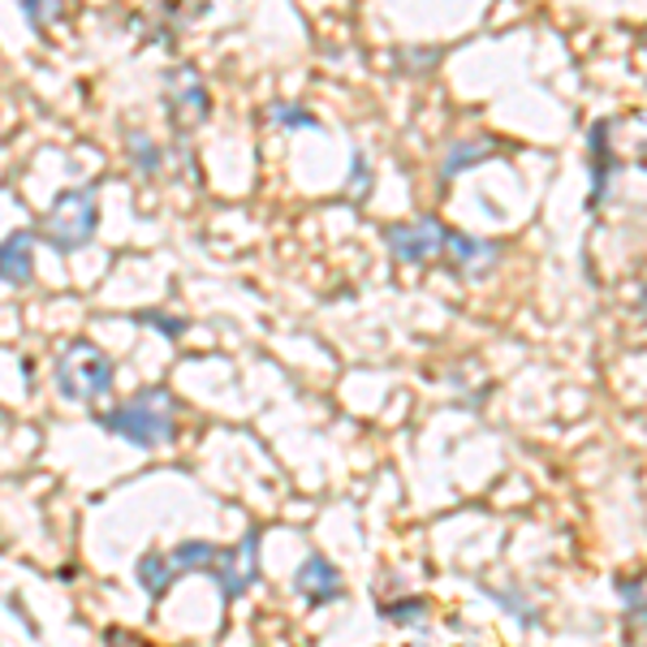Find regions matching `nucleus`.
I'll list each match as a JSON object with an SVG mask.
<instances>
[{
	"mask_svg": "<svg viewBox=\"0 0 647 647\" xmlns=\"http://www.w3.org/2000/svg\"><path fill=\"white\" fill-rule=\"evenodd\" d=\"M109 437H117L134 449H161L177 437V402L168 389H143L130 402L113 405L95 419Z\"/></svg>",
	"mask_w": 647,
	"mask_h": 647,
	"instance_id": "nucleus-1",
	"label": "nucleus"
},
{
	"mask_svg": "<svg viewBox=\"0 0 647 647\" xmlns=\"http://www.w3.org/2000/svg\"><path fill=\"white\" fill-rule=\"evenodd\" d=\"M113 376H117L113 359L95 341H86V337L65 341L61 355H57V363H52V384H57L61 402H74V405L104 398L113 389Z\"/></svg>",
	"mask_w": 647,
	"mask_h": 647,
	"instance_id": "nucleus-2",
	"label": "nucleus"
},
{
	"mask_svg": "<svg viewBox=\"0 0 647 647\" xmlns=\"http://www.w3.org/2000/svg\"><path fill=\"white\" fill-rule=\"evenodd\" d=\"M100 229V207H95V186H74V191H61L57 203L48 207L40 225V238L57 255H70L95 238Z\"/></svg>",
	"mask_w": 647,
	"mask_h": 647,
	"instance_id": "nucleus-3",
	"label": "nucleus"
},
{
	"mask_svg": "<svg viewBox=\"0 0 647 647\" xmlns=\"http://www.w3.org/2000/svg\"><path fill=\"white\" fill-rule=\"evenodd\" d=\"M212 578H216V587H220V596L229 605L243 600L246 592L255 587V578H259V526H246V535L238 544L220 548V557L212 566Z\"/></svg>",
	"mask_w": 647,
	"mask_h": 647,
	"instance_id": "nucleus-4",
	"label": "nucleus"
},
{
	"mask_svg": "<svg viewBox=\"0 0 647 647\" xmlns=\"http://www.w3.org/2000/svg\"><path fill=\"white\" fill-rule=\"evenodd\" d=\"M445 234L449 229H441V220L419 216L414 225H389L384 229V243H389V250L402 264H428L437 250H445Z\"/></svg>",
	"mask_w": 647,
	"mask_h": 647,
	"instance_id": "nucleus-5",
	"label": "nucleus"
},
{
	"mask_svg": "<svg viewBox=\"0 0 647 647\" xmlns=\"http://www.w3.org/2000/svg\"><path fill=\"white\" fill-rule=\"evenodd\" d=\"M168 122L173 125H195L207 117L212 100H207V86L195 74V65H182L177 74H168Z\"/></svg>",
	"mask_w": 647,
	"mask_h": 647,
	"instance_id": "nucleus-6",
	"label": "nucleus"
},
{
	"mask_svg": "<svg viewBox=\"0 0 647 647\" xmlns=\"http://www.w3.org/2000/svg\"><path fill=\"white\" fill-rule=\"evenodd\" d=\"M294 592H298L311 608L332 605V600L346 596V587H341V569L332 566L328 557H320V553H311V557L298 566V574H294Z\"/></svg>",
	"mask_w": 647,
	"mask_h": 647,
	"instance_id": "nucleus-7",
	"label": "nucleus"
},
{
	"mask_svg": "<svg viewBox=\"0 0 647 647\" xmlns=\"http://www.w3.org/2000/svg\"><path fill=\"white\" fill-rule=\"evenodd\" d=\"M31 277H35V234L18 229L0 243V281L22 289V285H31Z\"/></svg>",
	"mask_w": 647,
	"mask_h": 647,
	"instance_id": "nucleus-8",
	"label": "nucleus"
},
{
	"mask_svg": "<svg viewBox=\"0 0 647 647\" xmlns=\"http://www.w3.org/2000/svg\"><path fill=\"white\" fill-rule=\"evenodd\" d=\"M445 250H449V259H453L466 277H480V273H487V268L496 264V255H501V246L496 243L466 238V234H458V229H449L445 234Z\"/></svg>",
	"mask_w": 647,
	"mask_h": 647,
	"instance_id": "nucleus-9",
	"label": "nucleus"
},
{
	"mask_svg": "<svg viewBox=\"0 0 647 647\" xmlns=\"http://www.w3.org/2000/svg\"><path fill=\"white\" fill-rule=\"evenodd\" d=\"M134 578H138V587H143L152 600H164L168 587L177 583V569L168 562V553H143V557L134 562Z\"/></svg>",
	"mask_w": 647,
	"mask_h": 647,
	"instance_id": "nucleus-10",
	"label": "nucleus"
},
{
	"mask_svg": "<svg viewBox=\"0 0 647 647\" xmlns=\"http://www.w3.org/2000/svg\"><path fill=\"white\" fill-rule=\"evenodd\" d=\"M216 557H220V544H207V540H182V544L168 553V562H173V569H177V574H191V569L212 574Z\"/></svg>",
	"mask_w": 647,
	"mask_h": 647,
	"instance_id": "nucleus-11",
	"label": "nucleus"
},
{
	"mask_svg": "<svg viewBox=\"0 0 647 647\" xmlns=\"http://www.w3.org/2000/svg\"><path fill=\"white\" fill-rule=\"evenodd\" d=\"M501 147L492 143V138H466V143H453L449 147V156H445V164H441V177H458L462 168H471V164H480V161H487V156H496Z\"/></svg>",
	"mask_w": 647,
	"mask_h": 647,
	"instance_id": "nucleus-12",
	"label": "nucleus"
},
{
	"mask_svg": "<svg viewBox=\"0 0 647 647\" xmlns=\"http://www.w3.org/2000/svg\"><path fill=\"white\" fill-rule=\"evenodd\" d=\"M130 161L143 177H156L161 173V147L147 134H130Z\"/></svg>",
	"mask_w": 647,
	"mask_h": 647,
	"instance_id": "nucleus-13",
	"label": "nucleus"
},
{
	"mask_svg": "<svg viewBox=\"0 0 647 647\" xmlns=\"http://www.w3.org/2000/svg\"><path fill=\"white\" fill-rule=\"evenodd\" d=\"M605 134H608V122L592 125V143H587V147H592V161H596V173H592V177H596V195H592V199H600V195H605V186H608V143H605Z\"/></svg>",
	"mask_w": 647,
	"mask_h": 647,
	"instance_id": "nucleus-14",
	"label": "nucleus"
},
{
	"mask_svg": "<svg viewBox=\"0 0 647 647\" xmlns=\"http://www.w3.org/2000/svg\"><path fill=\"white\" fill-rule=\"evenodd\" d=\"M268 122L281 125V130H320V122L307 109H298V104H273L268 109Z\"/></svg>",
	"mask_w": 647,
	"mask_h": 647,
	"instance_id": "nucleus-15",
	"label": "nucleus"
},
{
	"mask_svg": "<svg viewBox=\"0 0 647 647\" xmlns=\"http://www.w3.org/2000/svg\"><path fill=\"white\" fill-rule=\"evenodd\" d=\"M134 324H143V328H156L161 337H186V328H191V320H182V316H168V311H138L134 316Z\"/></svg>",
	"mask_w": 647,
	"mask_h": 647,
	"instance_id": "nucleus-16",
	"label": "nucleus"
},
{
	"mask_svg": "<svg viewBox=\"0 0 647 647\" xmlns=\"http://www.w3.org/2000/svg\"><path fill=\"white\" fill-rule=\"evenodd\" d=\"M22 13H27V22H31V27H43V22L61 18V13H65V4H57V0H40V4H35V0H27V4H22Z\"/></svg>",
	"mask_w": 647,
	"mask_h": 647,
	"instance_id": "nucleus-17",
	"label": "nucleus"
},
{
	"mask_svg": "<svg viewBox=\"0 0 647 647\" xmlns=\"http://www.w3.org/2000/svg\"><path fill=\"white\" fill-rule=\"evenodd\" d=\"M393 622H405V626H414V622H423V613H428V600H402V605H389L384 608Z\"/></svg>",
	"mask_w": 647,
	"mask_h": 647,
	"instance_id": "nucleus-18",
	"label": "nucleus"
},
{
	"mask_svg": "<svg viewBox=\"0 0 647 647\" xmlns=\"http://www.w3.org/2000/svg\"><path fill=\"white\" fill-rule=\"evenodd\" d=\"M355 191H359V195L367 191V164H363V156H355Z\"/></svg>",
	"mask_w": 647,
	"mask_h": 647,
	"instance_id": "nucleus-19",
	"label": "nucleus"
},
{
	"mask_svg": "<svg viewBox=\"0 0 647 647\" xmlns=\"http://www.w3.org/2000/svg\"><path fill=\"white\" fill-rule=\"evenodd\" d=\"M0 419H4V410H0Z\"/></svg>",
	"mask_w": 647,
	"mask_h": 647,
	"instance_id": "nucleus-20",
	"label": "nucleus"
}]
</instances>
